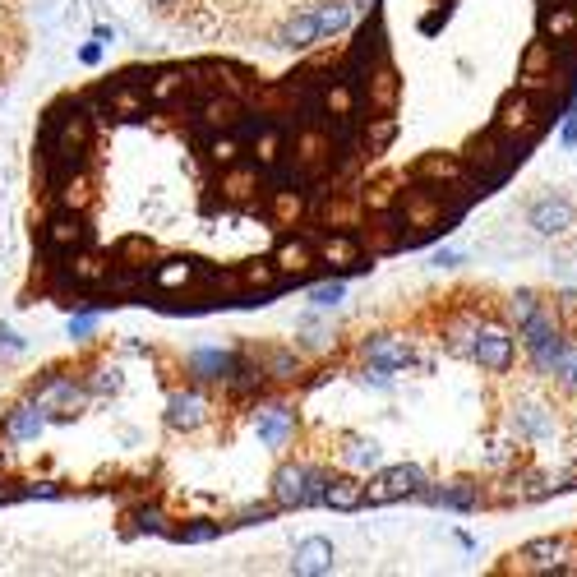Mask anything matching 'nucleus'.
I'll return each instance as SVG.
<instances>
[{"label":"nucleus","instance_id":"2","mask_svg":"<svg viewBox=\"0 0 577 577\" xmlns=\"http://www.w3.org/2000/svg\"><path fill=\"white\" fill-rule=\"evenodd\" d=\"M527 227L536 231V236H564V231H573L577 227L573 199H564V194H541V199H531Z\"/></svg>","mask_w":577,"mask_h":577},{"label":"nucleus","instance_id":"9","mask_svg":"<svg viewBox=\"0 0 577 577\" xmlns=\"http://www.w3.org/2000/svg\"><path fill=\"white\" fill-rule=\"evenodd\" d=\"M541 33L550 37L554 47H559V42H573V37H577V10H573V5H554V10H545Z\"/></svg>","mask_w":577,"mask_h":577},{"label":"nucleus","instance_id":"8","mask_svg":"<svg viewBox=\"0 0 577 577\" xmlns=\"http://www.w3.org/2000/svg\"><path fill=\"white\" fill-rule=\"evenodd\" d=\"M328 568H333V545H328L324 536L301 541V550H296V573H328Z\"/></svg>","mask_w":577,"mask_h":577},{"label":"nucleus","instance_id":"5","mask_svg":"<svg viewBox=\"0 0 577 577\" xmlns=\"http://www.w3.org/2000/svg\"><path fill=\"white\" fill-rule=\"evenodd\" d=\"M568 554V541L564 536H541V541H527L517 550V564L522 568H564L559 559Z\"/></svg>","mask_w":577,"mask_h":577},{"label":"nucleus","instance_id":"12","mask_svg":"<svg viewBox=\"0 0 577 577\" xmlns=\"http://www.w3.org/2000/svg\"><path fill=\"white\" fill-rule=\"evenodd\" d=\"M559 144L577 148V111H564V130H559Z\"/></svg>","mask_w":577,"mask_h":577},{"label":"nucleus","instance_id":"11","mask_svg":"<svg viewBox=\"0 0 577 577\" xmlns=\"http://www.w3.org/2000/svg\"><path fill=\"white\" fill-rule=\"evenodd\" d=\"M536 310H541V301H536V291H517L513 301H508V314H513V324H517V328L527 324V319H531Z\"/></svg>","mask_w":577,"mask_h":577},{"label":"nucleus","instance_id":"10","mask_svg":"<svg viewBox=\"0 0 577 577\" xmlns=\"http://www.w3.org/2000/svg\"><path fill=\"white\" fill-rule=\"evenodd\" d=\"M550 379L559 388H568V393H577V342H564V351H559V361H554Z\"/></svg>","mask_w":577,"mask_h":577},{"label":"nucleus","instance_id":"3","mask_svg":"<svg viewBox=\"0 0 577 577\" xmlns=\"http://www.w3.org/2000/svg\"><path fill=\"white\" fill-rule=\"evenodd\" d=\"M513 356H517V347L504 328H476V337H471V361L481 365V370L508 374L513 370Z\"/></svg>","mask_w":577,"mask_h":577},{"label":"nucleus","instance_id":"14","mask_svg":"<svg viewBox=\"0 0 577 577\" xmlns=\"http://www.w3.org/2000/svg\"><path fill=\"white\" fill-rule=\"evenodd\" d=\"M434 264H439V268H453V264H462V254H453V250H439V254H434Z\"/></svg>","mask_w":577,"mask_h":577},{"label":"nucleus","instance_id":"13","mask_svg":"<svg viewBox=\"0 0 577 577\" xmlns=\"http://www.w3.org/2000/svg\"><path fill=\"white\" fill-rule=\"evenodd\" d=\"M333 301H342V287H337V282H333V287H319V291H314V305H333Z\"/></svg>","mask_w":577,"mask_h":577},{"label":"nucleus","instance_id":"1","mask_svg":"<svg viewBox=\"0 0 577 577\" xmlns=\"http://www.w3.org/2000/svg\"><path fill=\"white\" fill-rule=\"evenodd\" d=\"M425 485V471L402 462V467H388L379 471L370 485H365V504H397V499H411V494H421Z\"/></svg>","mask_w":577,"mask_h":577},{"label":"nucleus","instance_id":"4","mask_svg":"<svg viewBox=\"0 0 577 577\" xmlns=\"http://www.w3.org/2000/svg\"><path fill=\"white\" fill-rule=\"evenodd\" d=\"M365 361L370 365H379V370H407L411 365V342L407 337H393V333H374V337H365Z\"/></svg>","mask_w":577,"mask_h":577},{"label":"nucleus","instance_id":"6","mask_svg":"<svg viewBox=\"0 0 577 577\" xmlns=\"http://www.w3.org/2000/svg\"><path fill=\"white\" fill-rule=\"evenodd\" d=\"M324 504L342 508V513L361 508V504H365V481H356V476H328V485H324Z\"/></svg>","mask_w":577,"mask_h":577},{"label":"nucleus","instance_id":"7","mask_svg":"<svg viewBox=\"0 0 577 577\" xmlns=\"http://www.w3.org/2000/svg\"><path fill=\"white\" fill-rule=\"evenodd\" d=\"M513 434L517 439H550L554 434V421L545 407H517L513 411Z\"/></svg>","mask_w":577,"mask_h":577}]
</instances>
